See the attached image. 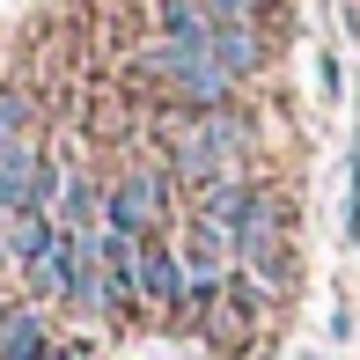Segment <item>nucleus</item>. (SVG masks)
Masks as SVG:
<instances>
[{
    "instance_id": "1",
    "label": "nucleus",
    "mask_w": 360,
    "mask_h": 360,
    "mask_svg": "<svg viewBox=\"0 0 360 360\" xmlns=\"http://www.w3.org/2000/svg\"><path fill=\"white\" fill-rule=\"evenodd\" d=\"M147 67H155L162 81H169V89L184 96L191 110H228V96H236V74H228L221 59L206 52V44H169V37H162Z\"/></svg>"
},
{
    "instance_id": "2",
    "label": "nucleus",
    "mask_w": 360,
    "mask_h": 360,
    "mask_svg": "<svg viewBox=\"0 0 360 360\" xmlns=\"http://www.w3.org/2000/svg\"><path fill=\"white\" fill-rule=\"evenodd\" d=\"M243 147H250L243 118H228V110H206V118L191 125L184 140H176V169H184V176H199V184H214V176L243 155Z\"/></svg>"
},
{
    "instance_id": "3",
    "label": "nucleus",
    "mask_w": 360,
    "mask_h": 360,
    "mask_svg": "<svg viewBox=\"0 0 360 360\" xmlns=\"http://www.w3.org/2000/svg\"><path fill=\"white\" fill-rule=\"evenodd\" d=\"M140 302H155V309L191 302V272H184V257L169 243H140Z\"/></svg>"
},
{
    "instance_id": "4",
    "label": "nucleus",
    "mask_w": 360,
    "mask_h": 360,
    "mask_svg": "<svg viewBox=\"0 0 360 360\" xmlns=\"http://www.w3.org/2000/svg\"><path fill=\"white\" fill-rule=\"evenodd\" d=\"M257 214H265V199H257L250 184H236V176H214V184L199 191V228H221V236H243Z\"/></svg>"
},
{
    "instance_id": "5",
    "label": "nucleus",
    "mask_w": 360,
    "mask_h": 360,
    "mask_svg": "<svg viewBox=\"0 0 360 360\" xmlns=\"http://www.w3.org/2000/svg\"><path fill=\"white\" fill-rule=\"evenodd\" d=\"M162 206H169V191H162L155 176H133V184L110 191V221H103V228H125V236H140V228H155V221H162Z\"/></svg>"
},
{
    "instance_id": "6",
    "label": "nucleus",
    "mask_w": 360,
    "mask_h": 360,
    "mask_svg": "<svg viewBox=\"0 0 360 360\" xmlns=\"http://www.w3.org/2000/svg\"><path fill=\"white\" fill-rule=\"evenodd\" d=\"M236 250H243V265H250L257 287H280V280H287V250H280V236H272V214H257L250 228H243Z\"/></svg>"
},
{
    "instance_id": "7",
    "label": "nucleus",
    "mask_w": 360,
    "mask_h": 360,
    "mask_svg": "<svg viewBox=\"0 0 360 360\" xmlns=\"http://www.w3.org/2000/svg\"><path fill=\"white\" fill-rule=\"evenodd\" d=\"M0 360H52V338H44V316H37V309H15V316H8Z\"/></svg>"
},
{
    "instance_id": "8",
    "label": "nucleus",
    "mask_w": 360,
    "mask_h": 360,
    "mask_svg": "<svg viewBox=\"0 0 360 360\" xmlns=\"http://www.w3.org/2000/svg\"><path fill=\"white\" fill-rule=\"evenodd\" d=\"M206 52H214V59H221V67L236 74V81H243V74L257 67V37H250V22H221V30H214V44H206Z\"/></svg>"
},
{
    "instance_id": "9",
    "label": "nucleus",
    "mask_w": 360,
    "mask_h": 360,
    "mask_svg": "<svg viewBox=\"0 0 360 360\" xmlns=\"http://www.w3.org/2000/svg\"><path fill=\"white\" fill-rule=\"evenodd\" d=\"M59 221H67L74 236H96V184H89V176H67V191H59Z\"/></svg>"
},
{
    "instance_id": "10",
    "label": "nucleus",
    "mask_w": 360,
    "mask_h": 360,
    "mask_svg": "<svg viewBox=\"0 0 360 360\" xmlns=\"http://www.w3.org/2000/svg\"><path fill=\"white\" fill-rule=\"evenodd\" d=\"M22 140H30V96L0 89V155H8V147H22Z\"/></svg>"
},
{
    "instance_id": "11",
    "label": "nucleus",
    "mask_w": 360,
    "mask_h": 360,
    "mask_svg": "<svg viewBox=\"0 0 360 360\" xmlns=\"http://www.w3.org/2000/svg\"><path fill=\"white\" fill-rule=\"evenodd\" d=\"M346 236H360V155H353V191H346Z\"/></svg>"
},
{
    "instance_id": "12",
    "label": "nucleus",
    "mask_w": 360,
    "mask_h": 360,
    "mask_svg": "<svg viewBox=\"0 0 360 360\" xmlns=\"http://www.w3.org/2000/svg\"><path fill=\"white\" fill-rule=\"evenodd\" d=\"M8 316H15V309H8V302H0V338H8Z\"/></svg>"
},
{
    "instance_id": "13",
    "label": "nucleus",
    "mask_w": 360,
    "mask_h": 360,
    "mask_svg": "<svg viewBox=\"0 0 360 360\" xmlns=\"http://www.w3.org/2000/svg\"><path fill=\"white\" fill-rule=\"evenodd\" d=\"M59 360H89V353H59Z\"/></svg>"
}]
</instances>
